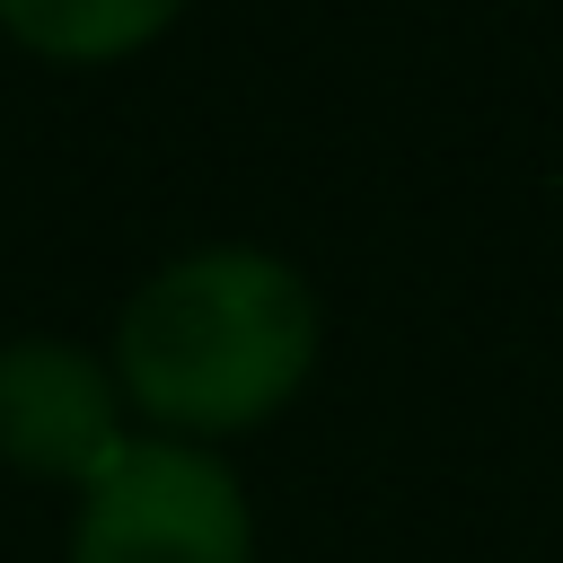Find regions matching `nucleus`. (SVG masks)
Instances as JSON below:
<instances>
[{"instance_id": "1", "label": "nucleus", "mask_w": 563, "mask_h": 563, "mask_svg": "<svg viewBox=\"0 0 563 563\" xmlns=\"http://www.w3.org/2000/svg\"><path fill=\"white\" fill-rule=\"evenodd\" d=\"M317 361V299L264 246H202L150 273L114 325V387L194 440L255 431Z\"/></svg>"}, {"instance_id": "2", "label": "nucleus", "mask_w": 563, "mask_h": 563, "mask_svg": "<svg viewBox=\"0 0 563 563\" xmlns=\"http://www.w3.org/2000/svg\"><path fill=\"white\" fill-rule=\"evenodd\" d=\"M70 563H255V519L211 449L132 440L97 484H79Z\"/></svg>"}, {"instance_id": "3", "label": "nucleus", "mask_w": 563, "mask_h": 563, "mask_svg": "<svg viewBox=\"0 0 563 563\" xmlns=\"http://www.w3.org/2000/svg\"><path fill=\"white\" fill-rule=\"evenodd\" d=\"M132 449L123 431V387L114 369H97L79 343L26 334L0 343V457L53 484H97L114 457Z\"/></svg>"}, {"instance_id": "4", "label": "nucleus", "mask_w": 563, "mask_h": 563, "mask_svg": "<svg viewBox=\"0 0 563 563\" xmlns=\"http://www.w3.org/2000/svg\"><path fill=\"white\" fill-rule=\"evenodd\" d=\"M185 0H0V26L44 62H123L176 26Z\"/></svg>"}]
</instances>
